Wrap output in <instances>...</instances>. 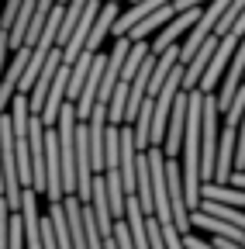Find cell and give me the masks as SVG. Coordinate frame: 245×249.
Listing matches in <instances>:
<instances>
[{"mask_svg": "<svg viewBox=\"0 0 245 249\" xmlns=\"http://www.w3.org/2000/svg\"><path fill=\"white\" fill-rule=\"evenodd\" d=\"M114 18H117V4H114V0L100 4V11H97L94 24H90V35H86V42H83V52H97V49H100V42L111 35V24H114Z\"/></svg>", "mask_w": 245, "mask_h": 249, "instance_id": "obj_3", "label": "cell"}, {"mask_svg": "<svg viewBox=\"0 0 245 249\" xmlns=\"http://www.w3.org/2000/svg\"><path fill=\"white\" fill-rule=\"evenodd\" d=\"M28 55H32V49H17L14 52V59H11V66H7V76H0V114L7 111V101L17 93V80H21V73H24V62H28Z\"/></svg>", "mask_w": 245, "mask_h": 249, "instance_id": "obj_4", "label": "cell"}, {"mask_svg": "<svg viewBox=\"0 0 245 249\" xmlns=\"http://www.w3.org/2000/svg\"><path fill=\"white\" fill-rule=\"evenodd\" d=\"M235 45H238V38H235V35L218 38V49L211 52L207 66H204V73H200V80H197V90H200V93H211L214 87H218V80H221V73H225V66H228V59H231Z\"/></svg>", "mask_w": 245, "mask_h": 249, "instance_id": "obj_2", "label": "cell"}, {"mask_svg": "<svg viewBox=\"0 0 245 249\" xmlns=\"http://www.w3.org/2000/svg\"><path fill=\"white\" fill-rule=\"evenodd\" d=\"M7 45H11V38H7V31L0 28V76H4V62H7Z\"/></svg>", "mask_w": 245, "mask_h": 249, "instance_id": "obj_8", "label": "cell"}, {"mask_svg": "<svg viewBox=\"0 0 245 249\" xmlns=\"http://www.w3.org/2000/svg\"><path fill=\"white\" fill-rule=\"evenodd\" d=\"M17 4H21V0H7V7H4V18H0V28H4V31H11V24H14V14H17Z\"/></svg>", "mask_w": 245, "mask_h": 249, "instance_id": "obj_7", "label": "cell"}, {"mask_svg": "<svg viewBox=\"0 0 245 249\" xmlns=\"http://www.w3.org/2000/svg\"><path fill=\"white\" fill-rule=\"evenodd\" d=\"M35 4H38V0H21V4H17L14 24H11V31H7L11 45H21V38H24V28H28V21H32V14H35Z\"/></svg>", "mask_w": 245, "mask_h": 249, "instance_id": "obj_6", "label": "cell"}, {"mask_svg": "<svg viewBox=\"0 0 245 249\" xmlns=\"http://www.w3.org/2000/svg\"><path fill=\"white\" fill-rule=\"evenodd\" d=\"M163 173H166V194H169V211H173V229L180 235H187L190 232V208H187V194H183L180 163L176 160H166L163 163Z\"/></svg>", "mask_w": 245, "mask_h": 249, "instance_id": "obj_1", "label": "cell"}, {"mask_svg": "<svg viewBox=\"0 0 245 249\" xmlns=\"http://www.w3.org/2000/svg\"><path fill=\"white\" fill-rule=\"evenodd\" d=\"M221 201V204H231V208H245V191L242 187H231V183H200V201Z\"/></svg>", "mask_w": 245, "mask_h": 249, "instance_id": "obj_5", "label": "cell"}]
</instances>
